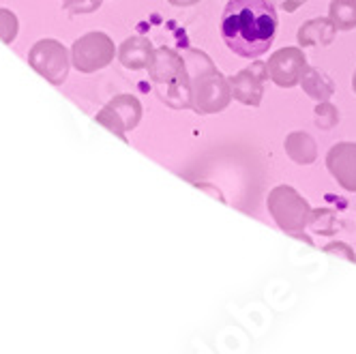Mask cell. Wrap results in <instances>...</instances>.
Wrapping results in <instances>:
<instances>
[{"label": "cell", "instance_id": "cell-1", "mask_svg": "<svg viewBox=\"0 0 356 354\" xmlns=\"http://www.w3.org/2000/svg\"><path fill=\"white\" fill-rule=\"evenodd\" d=\"M277 35V13L270 0H230L221 17V37L241 58L266 54Z\"/></svg>", "mask_w": 356, "mask_h": 354}, {"label": "cell", "instance_id": "cell-2", "mask_svg": "<svg viewBox=\"0 0 356 354\" xmlns=\"http://www.w3.org/2000/svg\"><path fill=\"white\" fill-rule=\"evenodd\" d=\"M185 63L191 75V88H193V110L197 114H217L225 110L232 101V88L230 80L215 69L213 61L197 52L189 49L185 54Z\"/></svg>", "mask_w": 356, "mask_h": 354}, {"label": "cell", "instance_id": "cell-3", "mask_svg": "<svg viewBox=\"0 0 356 354\" xmlns=\"http://www.w3.org/2000/svg\"><path fill=\"white\" fill-rule=\"evenodd\" d=\"M148 75L155 84L163 104L181 110L193 106L191 75L185 63V56L176 54L170 47H159L155 58L148 65Z\"/></svg>", "mask_w": 356, "mask_h": 354}, {"label": "cell", "instance_id": "cell-4", "mask_svg": "<svg viewBox=\"0 0 356 354\" xmlns=\"http://www.w3.org/2000/svg\"><path fill=\"white\" fill-rule=\"evenodd\" d=\"M266 207H268L273 221L279 225V230H284L286 234L294 239L312 243V239L305 234V227L309 225V219H312V207L294 187L277 185L268 193Z\"/></svg>", "mask_w": 356, "mask_h": 354}, {"label": "cell", "instance_id": "cell-5", "mask_svg": "<svg viewBox=\"0 0 356 354\" xmlns=\"http://www.w3.org/2000/svg\"><path fill=\"white\" fill-rule=\"evenodd\" d=\"M114 54H116L114 41L106 33H99V31L86 33L71 47L73 67L82 73H95L99 69L108 67L114 61Z\"/></svg>", "mask_w": 356, "mask_h": 354}, {"label": "cell", "instance_id": "cell-6", "mask_svg": "<svg viewBox=\"0 0 356 354\" xmlns=\"http://www.w3.org/2000/svg\"><path fill=\"white\" fill-rule=\"evenodd\" d=\"M29 63L49 84L58 86L67 80V73H69L67 47L54 39H43L35 43L29 54Z\"/></svg>", "mask_w": 356, "mask_h": 354}, {"label": "cell", "instance_id": "cell-7", "mask_svg": "<svg viewBox=\"0 0 356 354\" xmlns=\"http://www.w3.org/2000/svg\"><path fill=\"white\" fill-rule=\"evenodd\" d=\"M142 118V104L134 95H116L97 114V122L108 127L114 136L124 140V134L138 127Z\"/></svg>", "mask_w": 356, "mask_h": 354}, {"label": "cell", "instance_id": "cell-8", "mask_svg": "<svg viewBox=\"0 0 356 354\" xmlns=\"http://www.w3.org/2000/svg\"><path fill=\"white\" fill-rule=\"evenodd\" d=\"M307 67V56L300 47H284L268 58V78L279 88H294L300 84V75Z\"/></svg>", "mask_w": 356, "mask_h": 354}, {"label": "cell", "instance_id": "cell-9", "mask_svg": "<svg viewBox=\"0 0 356 354\" xmlns=\"http://www.w3.org/2000/svg\"><path fill=\"white\" fill-rule=\"evenodd\" d=\"M227 80H230L232 97L238 104L258 108L264 97V82L268 80L266 63H253L251 67L238 71L236 75H232V78H227Z\"/></svg>", "mask_w": 356, "mask_h": 354}, {"label": "cell", "instance_id": "cell-10", "mask_svg": "<svg viewBox=\"0 0 356 354\" xmlns=\"http://www.w3.org/2000/svg\"><path fill=\"white\" fill-rule=\"evenodd\" d=\"M326 168L339 187L356 193V142H339L330 146L326 155Z\"/></svg>", "mask_w": 356, "mask_h": 354}, {"label": "cell", "instance_id": "cell-11", "mask_svg": "<svg viewBox=\"0 0 356 354\" xmlns=\"http://www.w3.org/2000/svg\"><path fill=\"white\" fill-rule=\"evenodd\" d=\"M155 52L157 49L150 43V39L129 37V39H124L122 45L118 47V61L127 69L140 71V69H148V65L152 63V58H155Z\"/></svg>", "mask_w": 356, "mask_h": 354}, {"label": "cell", "instance_id": "cell-12", "mask_svg": "<svg viewBox=\"0 0 356 354\" xmlns=\"http://www.w3.org/2000/svg\"><path fill=\"white\" fill-rule=\"evenodd\" d=\"M335 33H337V26L333 24V19L330 17H316V19H309V22L302 24L296 33V39L302 47H314V45L324 47V45L333 43Z\"/></svg>", "mask_w": 356, "mask_h": 354}, {"label": "cell", "instance_id": "cell-13", "mask_svg": "<svg viewBox=\"0 0 356 354\" xmlns=\"http://www.w3.org/2000/svg\"><path fill=\"white\" fill-rule=\"evenodd\" d=\"M284 146L288 157L298 166H309L318 159V144L307 131H292Z\"/></svg>", "mask_w": 356, "mask_h": 354}, {"label": "cell", "instance_id": "cell-14", "mask_svg": "<svg viewBox=\"0 0 356 354\" xmlns=\"http://www.w3.org/2000/svg\"><path fill=\"white\" fill-rule=\"evenodd\" d=\"M300 86L307 92L314 101L322 104V101H328L335 92V84L328 78L326 73L318 71L316 67H305L302 75H300Z\"/></svg>", "mask_w": 356, "mask_h": 354}, {"label": "cell", "instance_id": "cell-15", "mask_svg": "<svg viewBox=\"0 0 356 354\" xmlns=\"http://www.w3.org/2000/svg\"><path fill=\"white\" fill-rule=\"evenodd\" d=\"M328 17L333 19L337 31L341 33L356 29V0H333L328 9Z\"/></svg>", "mask_w": 356, "mask_h": 354}, {"label": "cell", "instance_id": "cell-16", "mask_svg": "<svg viewBox=\"0 0 356 354\" xmlns=\"http://www.w3.org/2000/svg\"><path fill=\"white\" fill-rule=\"evenodd\" d=\"M339 122V112L330 101H322L316 106V124L320 129H333Z\"/></svg>", "mask_w": 356, "mask_h": 354}, {"label": "cell", "instance_id": "cell-17", "mask_svg": "<svg viewBox=\"0 0 356 354\" xmlns=\"http://www.w3.org/2000/svg\"><path fill=\"white\" fill-rule=\"evenodd\" d=\"M17 33V17L9 9H0V41L11 43Z\"/></svg>", "mask_w": 356, "mask_h": 354}, {"label": "cell", "instance_id": "cell-18", "mask_svg": "<svg viewBox=\"0 0 356 354\" xmlns=\"http://www.w3.org/2000/svg\"><path fill=\"white\" fill-rule=\"evenodd\" d=\"M322 249L326 251V254H335V256L346 258L348 262H354V264H356V254H354V249H352L350 245L341 243V241H333V243L324 245Z\"/></svg>", "mask_w": 356, "mask_h": 354}, {"label": "cell", "instance_id": "cell-19", "mask_svg": "<svg viewBox=\"0 0 356 354\" xmlns=\"http://www.w3.org/2000/svg\"><path fill=\"white\" fill-rule=\"evenodd\" d=\"M71 13H92L101 7V0H63Z\"/></svg>", "mask_w": 356, "mask_h": 354}, {"label": "cell", "instance_id": "cell-20", "mask_svg": "<svg viewBox=\"0 0 356 354\" xmlns=\"http://www.w3.org/2000/svg\"><path fill=\"white\" fill-rule=\"evenodd\" d=\"M168 3L174 7H191V5H197L200 0H168Z\"/></svg>", "mask_w": 356, "mask_h": 354}, {"label": "cell", "instance_id": "cell-21", "mask_svg": "<svg viewBox=\"0 0 356 354\" xmlns=\"http://www.w3.org/2000/svg\"><path fill=\"white\" fill-rule=\"evenodd\" d=\"M352 90L356 92V71H354V75H352Z\"/></svg>", "mask_w": 356, "mask_h": 354}]
</instances>
